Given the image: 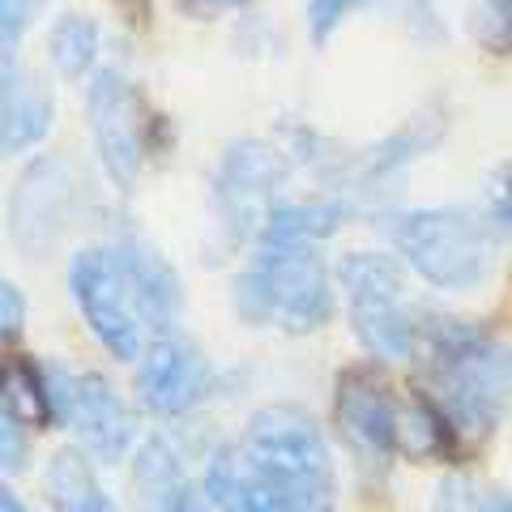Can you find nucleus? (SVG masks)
Segmentation results:
<instances>
[{"label":"nucleus","mask_w":512,"mask_h":512,"mask_svg":"<svg viewBox=\"0 0 512 512\" xmlns=\"http://www.w3.org/2000/svg\"><path fill=\"white\" fill-rule=\"evenodd\" d=\"M423 350L427 402L444 414L461 440H487L508 406V355L495 333L474 320L427 312L423 329L414 325V355Z\"/></svg>","instance_id":"f257e3e1"},{"label":"nucleus","mask_w":512,"mask_h":512,"mask_svg":"<svg viewBox=\"0 0 512 512\" xmlns=\"http://www.w3.org/2000/svg\"><path fill=\"white\" fill-rule=\"evenodd\" d=\"M235 308L248 325L320 329L333 316V291L316 244H265L256 265L235 278Z\"/></svg>","instance_id":"f03ea898"},{"label":"nucleus","mask_w":512,"mask_h":512,"mask_svg":"<svg viewBox=\"0 0 512 512\" xmlns=\"http://www.w3.org/2000/svg\"><path fill=\"white\" fill-rule=\"evenodd\" d=\"M384 235L436 291H474L491 274V235L470 210H397L384 214Z\"/></svg>","instance_id":"7ed1b4c3"},{"label":"nucleus","mask_w":512,"mask_h":512,"mask_svg":"<svg viewBox=\"0 0 512 512\" xmlns=\"http://www.w3.org/2000/svg\"><path fill=\"white\" fill-rule=\"evenodd\" d=\"M239 453L265 478H274V483L291 491L316 495V500H333L338 495L325 431H320V423L303 406H286V402L261 406L248 419Z\"/></svg>","instance_id":"20e7f679"},{"label":"nucleus","mask_w":512,"mask_h":512,"mask_svg":"<svg viewBox=\"0 0 512 512\" xmlns=\"http://www.w3.org/2000/svg\"><path fill=\"white\" fill-rule=\"evenodd\" d=\"M77 201H82V188H77L73 163H64L60 154H39L35 163H26L9 192V239L30 261H43L69 235Z\"/></svg>","instance_id":"39448f33"},{"label":"nucleus","mask_w":512,"mask_h":512,"mask_svg":"<svg viewBox=\"0 0 512 512\" xmlns=\"http://www.w3.org/2000/svg\"><path fill=\"white\" fill-rule=\"evenodd\" d=\"M47 384V406H52V419L73 427L77 440L90 457L99 461H120L137 440V419L133 410L120 402V393L99 376H69L64 367L43 372Z\"/></svg>","instance_id":"423d86ee"},{"label":"nucleus","mask_w":512,"mask_h":512,"mask_svg":"<svg viewBox=\"0 0 512 512\" xmlns=\"http://www.w3.org/2000/svg\"><path fill=\"white\" fill-rule=\"evenodd\" d=\"M69 286L82 308L90 333L103 342L111 359L141 355V316L128 291L124 265L116 248H82L69 265Z\"/></svg>","instance_id":"0eeeda50"},{"label":"nucleus","mask_w":512,"mask_h":512,"mask_svg":"<svg viewBox=\"0 0 512 512\" xmlns=\"http://www.w3.org/2000/svg\"><path fill=\"white\" fill-rule=\"evenodd\" d=\"M86 116L111 184L133 188L141 167H146V141H150V116L137 86L120 69L94 73L86 90Z\"/></svg>","instance_id":"6e6552de"},{"label":"nucleus","mask_w":512,"mask_h":512,"mask_svg":"<svg viewBox=\"0 0 512 512\" xmlns=\"http://www.w3.org/2000/svg\"><path fill=\"white\" fill-rule=\"evenodd\" d=\"M282 175H286V158L269 141L244 137L222 154L214 201H218V222L231 231V239H248L256 235V227H265V214L274 205V188L282 184Z\"/></svg>","instance_id":"1a4fd4ad"},{"label":"nucleus","mask_w":512,"mask_h":512,"mask_svg":"<svg viewBox=\"0 0 512 512\" xmlns=\"http://www.w3.org/2000/svg\"><path fill=\"white\" fill-rule=\"evenodd\" d=\"M210 363L188 338L158 333L137 363V406L150 414H184L210 393Z\"/></svg>","instance_id":"9d476101"},{"label":"nucleus","mask_w":512,"mask_h":512,"mask_svg":"<svg viewBox=\"0 0 512 512\" xmlns=\"http://www.w3.org/2000/svg\"><path fill=\"white\" fill-rule=\"evenodd\" d=\"M205 495L222 512H338L333 500H316V495H303L265 478L239 453V444L218 448L210 457V466H205Z\"/></svg>","instance_id":"9b49d317"},{"label":"nucleus","mask_w":512,"mask_h":512,"mask_svg":"<svg viewBox=\"0 0 512 512\" xmlns=\"http://www.w3.org/2000/svg\"><path fill=\"white\" fill-rule=\"evenodd\" d=\"M338 427L346 444L367 461H389L393 457V423H397V393L389 380L376 372H346L338 380Z\"/></svg>","instance_id":"f8f14e48"},{"label":"nucleus","mask_w":512,"mask_h":512,"mask_svg":"<svg viewBox=\"0 0 512 512\" xmlns=\"http://www.w3.org/2000/svg\"><path fill=\"white\" fill-rule=\"evenodd\" d=\"M116 252H120V265H124V278H128V291H133L141 325L150 320L158 333H171V325L180 320V303H184L175 269L154 248L141 244V239H128Z\"/></svg>","instance_id":"ddd939ff"},{"label":"nucleus","mask_w":512,"mask_h":512,"mask_svg":"<svg viewBox=\"0 0 512 512\" xmlns=\"http://www.w3.org/2000/svg\"><path fill=\"white\" fill-rule=\"evenodd\" d=\"M56 116V103L47 86L30 69H9L0 73V150L18 154L26 146L47 137Z\"/></svg>","instance_id":"4468645a"},{"label":"nucleus","mask_w":512,"mask_h":512,"mask_svg":"<svg viewBox=\"0 0 512 512\" xmlns=\"http://www.w3.org/2000/svg\"><path fill=\"white\" fill-rule=\"evenodd\" d=\"M350 329L363 350L380 363L414 359V316L402 308V295H346Z\"/></svg>","instance_id":"2eb2a0df"},{"label":"nucleus","mask_w":512,"mask_h":512,"mask_svg":"<svg viewBox=\"0 0 512 512\" xmlns=\"http://www.w3.org/2000/svg\"><path fill=\"white\" fill-rule=\"evenodd\" d=\"M342 218H346L342 201H325V197L278 201V205H269L261 239L265 244H320V239H329L342 227Z\"/></svg>","instance_id":"dca6fc26"},{"label":"nucleus","mask_w":512,"mask_h":512,"mask_svg":"<svg viewBox=\"0 0 512 512\" xmlns=\"http://www.w3.org/2000/svg\"><path fill=\"white\" fill-rule=\"evenodd\" d=\"M393 453H406L410 461H436L453 453V427L444 423V414L423 393L410 397V402H397Z\"/></svg>","instance_id":"f3484780"},{"label":"nucleus","mask_w":512,"mask_h":512,"mask_svg":"<svg viewBox=\"0 0 512 512\" xmlns=\"http://www.w3.org/2000/svg\"><path fill=\"white\" fill-rule=\"evenodd\" d=\"M47 495H52L56 512H120L99 487L86 453H77V448H60L52 457V466H47Z\"/></svg>","instance_id":"a211bd4d"},{"label":"nucleus","mask_w":512,"mask_h":512,"mask_svg":"<svg viewBox=\"0 0 512 512\" xmlns=\"http://www.w3.org/2000/svg\"><path fill=\"white\" fill-rule=\"evenodd\" d=\"M47 56L64 82H82L99 60V22L82 18V13H64L47 35Z\"/></svg>","instance_id":"6ab92c4d"},{"label":"nucleus","mask_w":512,"mask_h":512,"mask_svg":"<svg viewBox=\"0 0 512 512\" xmlns=\"http://www.w3.org/2000/svg\"><path fill=\"white\" fill-rule=\"evenodd\" d=\"M0 410H9L22 427H47L52 406H47L43 372L30 359H5L0 363Z\"/></svg>","instance_id":"aec40b11"},{"label":"nucleus","mask_w":512,"mask_h":512,"mask_svg":"<svg viewBox=\"0 0 512 512\" xmlns=\"http://www.w3.org/2000/svg\"><path fill=\"white\" fill-rule=\"evenodd\" d=\"M346 295H406V265L384 252H350L338 265Z\"/></svg>","instance_id":"412c9836"},{"label":"nucleus","mask_w":512,"mask_h":512,"mask_svg":"<svg viewBox=\"0 0 512 512\" xmlns=\"http://www.w3.org/2000/svg\"><path fill=\"white\" fill-rule=\"evenodd\" d=\"M133 483H137L141 495H150V500H158V504H167L180 491H188L184 487L180 457L171 453L167 440H146V444H141L137 466H133Z\"/></svg>","instance_id":"4be33fe9"},{"label":"nucleus","mask_w":512,"mask_h":512,"mask_svg":"<svg viewBox=\"0 0 512 512\" xmlns=\"http://www.w3.org/2000/svg\"><path fill=\"white\" fill-rule=\"evenodd\" d=\"M474 35L487 52H508V0H474Z\"/></svg>","instance_id":"5701e85b"},{"label":"nucleus","mask_w":512,"mask_h":512,"mask_svg":"<svg viewBox=\"0 0 512 512\" xmlns=\"http://www.w3.org/2000/svg\"><path fill=\"white\" fill-rule=\"evenodd\" d=\"M367 0H308V30H312V43L325 47L333 35H338V26L350 18L355 9H363Z\"/></svg>","instance_id":"b1692460"},{"label":"nucleus","mask_w":512,"mask_h":512,"mask_svg":"<svg viewBox=\"0 0 512 512\" xmlns=\"http://www.w3.org/2000/svg\"><path fill=\"white\" fill-rule=\"evenodd\" d=\"M30 466V436L26 427L13 419L9 410H0V470L5 474H22Z\"/></svg>","instance_id":"393cba45"},{"label":"nucleus","mask_w":512,"mask_h":512,"mask_svg":"<svg viewBox=\"0 0 512 512\" xmlns=\"http://www.w3.org/2000/svg\"><path fill=\"white\" fill-rule=\"evenodd\" d=\"M431 512H483V491H478L470 478L448 474L436 491V508Z\"/></svg>","instance_id":"a878e982"},{"label":"nucleus","mask_w":512,"mask_h":512,"mask_svg":"<svg viewBox=\"0 0 512 512\" xmlns=\"http://www.w3.org/2000/svg\"><path fill=\"white\" fill-rule=\"evenodd\" d=\"M26 320V295L13 282L0 278V342H9Z\"/></svg>","instance_id":"bb28decb"},{"label":"nucleus","mask_w":512,"mask_h":512,"mask_svg":"<svg viewBox=\"0 0 512 512\" xmlns=\"http://www.w3.org/2000/svg\"><path fill=\"white\" fill-rule=\"evenodd\" d=\"M30 26V0H0V47H18Z\"/></svg>","instance_id":"cd10ccee"},{"label":"nucleus","mask_w":512,"mask_h":512,"mask_svg":"<svg viewBox=\"0 0 512 512\" xmlns=\"http://www.w3.org/2000/svg\"><path fill=\"white\" fill-rule=\"evenodd\" d=\"M158 512H205L197 500H192V491H180V495H175V500H167L163 508H158Z\"/></svg>","instance_id":"c85d7f7f"},{"label":"nucleus","mask_w":512,"mask_h":512,"mask_svg":"<svg viewBox=\"0 0 512 512\" xmlns=\"http://www.w3.org/2000/svg\"><path fill=\"white\" fill-rule=\"evenodd\" d=\"M0 512H26V508L18 504V495H13L5 483H0Z\"/></svg>","instance_id":"c756f323"},{"label":"nucleus","mask_w":512,"mask_h":512,"mask_svg":"<svg viewBox=\"0 0 512 512\" xmlns=\"http://www.w3.org/2000/svg\"><path fill=\"white\" fill-rule=\"evenodd\" d=\"M214 9H235V5H248V0H210Z\"/></svg>","instance_id":"7c9ffc66"}]
</instances>
